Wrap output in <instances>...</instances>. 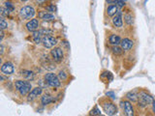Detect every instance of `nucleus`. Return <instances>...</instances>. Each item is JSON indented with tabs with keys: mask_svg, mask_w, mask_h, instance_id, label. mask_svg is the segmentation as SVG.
I'll use <instances>...</instances> for the list:
<instances>
[{
	"mask_svg": "<svg viewBox=\"0 0 155 116\" xmlns=\"http://www.w3.org/2000/svg\"><path fill=\"white\" fill-rule=\"evenodd\" d=\"M16 89H17L21 96H25L31 92V83L25 80H17L15 83Z\"/></svg>",
	"mask_w": 155,
	"mask_h": 116,
	"instance_id": "1",
	"label": "nucleus"
},
{
	"mask_svg": "<svg viewBox=\"0 0 155 116\" xmlns=\"http://www.w3.org/2000/svg\"><path fill=\"white\" fill-rule=\"evenodd\" d=\"M45 81L46 82V84H49V86L57 88L61 85V81L60 79L58 78L56 75H54V73H48V74L45 75L44 77Z\"/></svg>",
	"mask_w": 155,
	"mask_h": 116,
	"instance_id": "2",
	"label": "nucleus"
},
{
	"mask_svg": "<svg viewBox=\"0 0 155 116\" xmlns=\"http://www.w3.org/2000/svg\"><path fill=\"white\" fill-rule=\"evenodd\" d=\"M154 102L153 98L151 97L149 94H147V92H144V91H142V92L139 93V101H138V103L140 106H142V108H145L147 105H150V103H152Z\"/></svg>",
	"mask_w": 155,
	"mask_h": 116,
	"instance_id": "3",
	"label": "nucleus"
},
{
	"mask_svg": "<svg viewBox=\"0 0 155 116\" xmlns=\"http://www.w3.org/2000/svg\"><path fill=\"white\" fill-rule=\"evenodd\" d=\"M35 16V9L31 6H23L20 10V17L23 20H29Z\"/></svg>",
	"mask_w": 155,
	"mask_h": 116,
	"instance_id": "4",
	"label": "nucleus"
},
{
	"mask_svg": "<svg viewBox=\"0 0 155 116\" xmlns=\"http://www.w3.org/2000/svg\"><path fill=\"white\" fill-rule=\"evenodd\" d=\"M102 108H103V110L108 116H113L117 112V108L116 105L111 102H108V101H104L102 103Z\"/></svg>",
	"mask_w": 155,
	"mask_h": 116,
	"instance_id": "5",
	"label": "nucleus"
},
{
	"mask_svg": "<svg viewBox=\"0 0 155 116\" xmlns=\"http://www.w3.org/2000/svg\"><path fill=\"white\" fill-rule=\"evenodd\" d=\"M49 33H51V31H49V30H46V29L37 30V31L34 32L33 35H32L33 40L37 43V44H40V43H42L43 39H44L46 36L49 35Z\"/></svg>",
	"mask_w": 155,
	"mask_h": 116,
	"instance_id": "6",
	"label": "nucleus"
},
{
	"mask_svg": "<svg viewBox=\"0 0 155 116\" xmlns=\"http://www.w3.org/2000/svg\"><path fill=\"white\" fill-rule=\"evenodd\" d=\"M51 55L52 56V59L56 63H60L64 57L63 50H62L61 48H54L51 50Z\"/></svg>",
	"mask_w": 155,
	"mask_h": 116,
	"instance_id": "7",
	"label": "nucleus"
},
{
	"mask_svg": "<svg viewBox=\"0 0 155 116\" xmlns=\"http://www.w3.org/2000/svg\"><path fill=\"white\" fill-rule=\"evenodd\" d=\"M42 44L46 48H54V45L57 44V40L55 39L54 37H52V36H51V35H48V36H46L44 39H43Z\"/></svg>",
	"mask_w": 155,
	"mask_h": 116,
	"instance_id": "8",
	"label": "nucleus"
},
{
	"mask_svg": "<svg viewBox=\"0 0 155 116\" xmlns=\"http://www.w3.org/2000/svg\"><path fill=\"white\" fill-rule=\"evenodd\" d=\"M123 105V110H124V115L125 116H134V108L131 103L129 101H124L122 102Z\"/></svg>",
	"mask_w": 155,
	"mask_h": 116,
	"instance_id": "9",
	"label": "nucleus"
},
{
	"mask_svg": "<svg viewBox=\"0 0 155 116\" xmlns=\"http://www.w3.org/2000/svg\"><path fill=\"white\" fill-rule=\"evenodd\" d=\"M25 27L29 32L34 33L35 31H37L39 28V20L37 19H32L25 24Z\"/></svg>",
	"mask_w": 155,
	"mask_h": 116,
	"instance_id": "10",
	"label": "nucleus"
},
{
	"mask_svg": "<svg viewBox=\"0 0 155 116\" xmlns=\"http://www.w3.org/2000/svg\"><path fill=\"white\" fill-rule=\"evenodd\" d=\"M14 71V65L11 62H5L1 66V72L5 75H12Z\"/></svg>",
	"mask_w": 155,
	"mask_h": 116,
	"instance_id": "11",
	"label": "nucleus"
},
{
	"mask_svg": "<svg viewBox=\"0 0 155 116\" xmlns=\"http://www.w3.org/2000/svg\"><path fill=\"white\" fill-rule=\"evenodd\" d=\"M43 92V89L41 87H35V88H33L32 90H31V92L28 94V97H27V100L29 101H33V100H35L36 98H38L40 95L42 94Z\"/></svg>",
	"mask_w": 155,
	"mask_h": 116,
	"instance_id": "12",
	"label": "nucleus"
},
{
	"mask_svg": "<svg viewBox=\"0 0 155 116\" xmlns=\"http://www.w3.org/2000/svg\"><path fill=\"white\" fill-rule=\"evenodd\" d=\"M111 21H113V25L116 26V27H117V28H120V27H122V24H123L122 14L120 13V12H118V13H117L116 16L113 17Z\"/></svg>",
	"mask_w": 155,
	"mask_h": 116,
	"instance_id": "13",
	"label": "nucleus"
},
{
	"mask_svg": "<svg viewBox=\"0 0 155 116\" xmlns=\"http://www.w3.org/2000/svg\"><path fill=\"white\" fill-rule=\"evenodd\" d=\"M133 45H134V43H133L132 40H130L128 38H125L121 41L120 48H121L123 50H130L133 48Z\"/></svg>",
	"mask_w": 155,
	"mask_h": 116,
	"instance_id": "14",
	"label": "nucleus"
},
{
	"mask_svg": "<svg viewBox=\"0 0 155 116\" xmlns=\"http://www.w3.org/2000/svg\"><path fill=\"white\" fill-rule=\"evenodd\" d=\"M108 41H110V44L113 45V47H118V45L121 44V38L119 37L118 35L116 34H111L108 38Z\"/></svg>",
	"mask_w": 155,
	"mask_h": 116,
	"instance_id": "15",
	"label": "nucleus"
},
{
	"mask_svg": "<svg viewBox=\"0 0 155 116\" xmlns=\"http://www.w3.org/2000/svg\"><path fill=\"white\" fill-rule=\"evenodd\" d=\"M39 17L42 20H44L46 21H51V20H54L55 19L54 15H52L51 13H48V12H39Z\"/></svg>",
	"mask_w": 155,
	"mask_h": 116,
	"instance_id": "16",
	"label": "nucleus"
},
{
	"mask_svg": "<svg viewBox=\"0 0 155 116\" xmlns=\"http://www.w3.org/2000/svg\"><path fill=\"white\" fill-rule=\"evenodd\" d=\"M126 98L129 101H131V102L136 103V102H138V101H139V93L136 90L129 91V92L126 94Z\"/></svg>",
	"mask_w": 155,
	"mask_h": 116,
	"instance_id": "17",
	"label": "nucleus"
},
{
	"mask_svg": "<svg viewBox=\"0 0 155 116\" xmlns=\"http://www.w3.org/2000/svg\"><path fill=\"white\" fill-rule=\"evenodd\" d=\"M118 13V7L116 5H111L107 9V14L108 17H114Z\"/></svg>",
	"mask_w": 155,
	"mask_h": 116,
	"instance_id": "18",
	"label": "nucleus"
},
{
	"mask_svg": "<svg viewBox=\"0 0 155 116\" xmlns=\"http://www.w3.org/2000/svg\"><path fill=\"white\" fill-rule=\"evenodd\" d=\"M54 99L51 95H48V94L44 95L42 97V99H41V103H42L43 106L49 105L51 103H54Z\"/></svg>",
	"mask_w": 155,
	"mask_h": 116,
	"instance_id": "19",
	"label": "nucleus"
},
{
	"mask_svg": "<svg viewBox=\"0 0 155 116\" xmlns=\"http://www.w3.org/2000/svg\"><path fill=\"white\" fill-rule=\"evenodd\" d=\"M21 75H23V77L25 78H27V79H33L34 78V73L31 72V71H28V70H24V71H23Z\"/></svg>",
	"mask_w": 155,
	"mask_h": 116,
	"instance_id": "20",
	"label": "nucleus"
},
{
	"mask_svg": "<svg viewBox=\"0 0 155 116\" xmlns=\"http://www.w3.org/2000/svg\"><path fill=\"white\" fill-rule=\"evenodd\" d=\"M124 21L128 24V25H131V24H133V17H132V15H130V14H126L125 16H124Z\"/></svg>",
	"mask_w": 155,
	"mask_h": 116,
	"instance_id": "21",
	"label": "nucleus"
},
{
	"mask_svg": "<svg viewBox=\"0 0 155 116\" xmlns=\"http://www.w3.org/2000/svg\"><path fill=\"white\" fill-rule=\"evenodd\" d=\"M89 115L90 116H100L101 115V111H100V109H99L97 106H95L94 108L91 109L90 112H89Z\"/></svg>",
	"mask_w": 155,
	"mask_h": 116,
	"instance_id": "22",
	"label": "nucleus"
},
{
	"mask_svg": "<svg viewBox=\"0 0 155 116\" xmlns=\"http://www.w3.org/2000/svg\"><path fill=\"white\" fill-rule=\"evenodd\" d=\"M111 51H113L114 54H116V55H120V54H122L123 50L119 47H113L111 48Z\"/></svg>",
	"mask_w": 155,
	"mask_h": 116,
	"instance_id": "23",
	"label": "nucleus"
},
{
	"mask_svg": "<svg viewBox=\"0 0 155 116\" xmlns=\"http://www.w3.org/2000/svg\"><path fill=\"white\" fill-rule=\"evenodd\" d=\"M0 14H1L2 17H6V16H8V15L10 14V11L7 10L5 7H2L1 9H0Z\"/></svg>",
	"mask_w": 155,
	"mask_h": 116,
	"instance_id": "24",
	"label": "nucleus"
},
{
	"mask_svg": "<svg viewBox=\"0 0 155 116\" xmlns=\"http://www.w3.org/2000/svg\"><path fill=\"white\" fill-rule=\"evenodd\" d=\"M57 77H58V78L60 79V80H65V79L67 78V74L64 71H60Z\"/></svg>",
	"mask_w": 155,
	"mask_h": 116,
	"instance_id": "25",
	"label": "nucleus"
},
{
	"mask_svg": "<svg viewBox=\"0 0 155 116\" xmlns=\"http://www.w3.org/2000/svg\"><path fill=\"white\" fill-rule=\"evenodd\" d=\"M7 27H8V23L6 22V20L4 19H1V20H0V28H1V30H4Z\"/></svg>",
	"mask_w": 155,
	"mask_h": 116,
	"instance_id": "26",
	"label": "nucleus"
},
{
	"mask_svg": "<svg viewBox=\"0 0 155 116\" xmlns=\"http://www.w3.org/2000/svg\"><path fill=\"white\" fill-rule=\"evenodd\" d=\"M5 8L7 9V10H9V11H10V12L14 11V9H15L14 5L12 4L11 2H5Z\"/></svg>",
	"mask_w": 155,
	"mask_h": 116,
	"instance_id": "27",
	"label": "nucleus"
},
{
	"mask_svg": "<svg viewBox=\"0 0 155 116\" xmlns=\"http://www.w3.org/2000/svg\"><path fill=\"white\" fill-rule=\"evenodd\" d=\"M116 4L117 7H123V6H125V1H120V0H117L116 1Z\"/></svg>",
	"mask_w": 155,
	"mask_h": 116,
	"instance_id": "28",
	"label": "nucleus"
},
{
	"mask_svg": "<svg viewBox=\"0 0 155 116\" xmlns=\"http://www.w3.org/2000/svg\"><path fill=\"white\" fill-rule=\"evenodd\" d=\"M46 10L49 11V12H54V11H55V6H54V5L49 6V7H46Z\"/></svg>",
	"mask_w": 155,
	"mask_h": 116,
	"instance_id": "29",
	"label": "nucleus"
},
{
	"mask_svg": "<svg viewBox=\"0 0 155 116\" xmlns=\"http://www.w3.org/2000/svg\"><path fill=\"white\" fill-rule=\"evenodd\" d=\"M107 96H108L110 98H111V99H116V95H114V93L113 92H107V94H106Z\"/></svg>",
	"mask_w": 155,
	"mask_h": 116,
	"instance_id": "30",
	"label": "nucleus"
},
{
	"mask_svg": "<svg viewBox=\"0 0 155 116\" xmlns=\"http://www.w3.org/2000/svg\"><path fill=\"white\" fill-rule=\"evenodd\" d=\"M152 110L154 112V114H155V101L152 103Z\"/></svg>",
	"mask_w": 155,
	"mask_h": 116,
	"instance_id": "31",
	"label": "nucleus"
},
{
	"mask_svg": "<svg viewBox=\"0 0 155 116\" xmlns=\"http://www.w3.org/2000/svg\"><path fill=\"white\" fill-rule=\"evenodd\" d=\"M3 50H4V48H3V45H1V54L3 53Z\"/></svg>",
	"mask_w": 155,
	"mask_h": 116,
	"instance_id": "32",
	"label": "nucleus"
},
{
	"mask_svg": "<svg viewBox=\"0 0 155 116\" xmlns=\"http://www.w3.org/2000/svg\"><path fill=\"white\" fill-rule=\"evenodd\" d=\"M100 116H105V115H100Z\"/></svg>",
	"mask_w": 155,
	"mask_h": 116,
	"instance_id": "33",
	"label": "nucleus"
}]
</instances>
